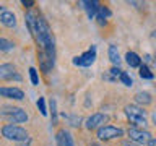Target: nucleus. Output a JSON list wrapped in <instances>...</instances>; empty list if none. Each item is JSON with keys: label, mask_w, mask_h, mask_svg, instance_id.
<instances>
[{"label": "nucleus", "mask_w": 156, "mask_h": 146, "mask_svg": "<svg viewBox=\"0 0 156 146\" xmlns=\"http://www.w3.org/2000/svg\"><path fill=\"white\" fill-rule=\"evenodd\" d=\"M51 112H52V123L55 125L57 123V104L54 99H51Z\"/></svg>", "instance_id": "obj_24"}, {"label": "nucleus", "mask_w": 156, "mask_h": 146, "mask_svg": "<svg viewBox=\"0 0 156 146\" xmlns=\"http://www.w3.org/2000/svg\"><path fill=\"white\" fill-rule=\"evenodd\" d=\"M80 5H83V8L86 10V15L90 19H94L96 15H98V10H99V2H96V0H83L80 2Z\"/></svg>", "instance_id": "obj_13"}, {"label": "nucleus", "mask_w": 156, "mask_h": 146, "mask_svg": "<svg viewBox=\"0 0 156 146\" xmlns=\"http://www.w3.org/2000/svg\"><path fill=\"white\" fill-rule=\"evenodd\" d=\"M0 23L7 28H15L16 26V16H15L13 12H10L8 8H5V12L2 13V16H0Z\"/></svg>", "instance_id": "obj_14"}, {"label": "nucleus", "mask_w": 156, "mask_h": 146, "mask_svg": "<svg viewBox=\"0 0 156 146\" xmlns=\"http://www.w3.org/2000/svg\"><path fill=\"white\" fill-rule=\"evenodd\" d=\"M94 60H96V47L93 46L90 50L83 52L81 55L73 58V65H76V67H91L93 63H94Z\"/></svg>", "instance_id": "obj_6"}, {"label": "nucleus", "mask_w": 156, "mask_h": 146, "mask_svg": "<svg viewBox=\"0 0 156 146\" xmlns=\"http://www.w3.org/2000/svg\"><path fill=\"white\" fill-rule=\"evenodd\" d=\"M109 73H111V75H112V80H115V78H119V76H120V73H122V70H120L119 67H112L111 70H109Z\"/></svg>", "instance_id": "obj_25"}, {"label": "nucleus", "mask_w": 156, "mask_h": 146, "mask_svg": "<svg viewBox=\"0 0 156 146\" xmlns=\"http://www.w3.org/2000/svg\"><path fill=\"white\" fill-rule=\"evenodd\" d=\"M96 16H99L102 19H106V18H109L111 16V10L107 8V7H102V5H99V10H98V15Z\"/></svg>", "instance_id": "obj_20"}, {"label": "nucleus", "mask_w": 156, "mask_h": 146, "mask_svg": "<svg viewBox=\"0 0 156 146\" xmlns=\"http://www.w3.org/2000/svg\"><path fill=\"white\" fill-rule=\"evenodd\" d=\"M0 96L8 97V99H15V101L24 99V92L20 88H0Z\"/></svg>", "instance_id": "obj_11"}, {"label": "nucleus", "mask_w": 156, "mask_h": 146, "mask_svg": "<svg viewBox=\"0 0 156 146\" xmlns=\"http://www.w3.org/2000/svg\"><path fill=\"white\" fill-rule=\"evenodd\" d=\"M148 146H156V138H151L148 141Z\"/></svg>", "instance_id": "obj_28"}, {"label": "nucleus", "mask_w": 156, "mask_h": 146, "mask_svg": "<svg viewBox=\"0 0 156 146\" xmlns=\"http://www.w3.org/2000/svg\"><path fill=\"white\" fill-rule=\"evenodd\" d=\"M55 140H57V146H75V143H73V138L70 135V131L62 128L57 131L55 135Z\"/></svg>", "instance_id": "obj_12"}, {"label": "nucleus", "mask_w": 156, "mask_h": 146, "mask_svg": "<svg viewBox=\"0 0 156 146\" xmlns=\"http://www.w3.org/2000/svg\"><path fill=\"white\" fill-rule=\"evenodd\" d=\"M125 115L129 117V120L132 122L133 125H146V112L143 110V107H138V106H125Z\"/></svg>", "instance_id": "obj_4"}, {"label": "nucleus", "mask_w": 156, "mask_h": 146, "mask_svg": "<svg viewBox=\"0 0 156 146\" xmlns=\"http://www.w3.org/2000/svg\"><path fill=\"white\" fill-rule=\"evenodd\" d=\"M107 55H109V60L112 62V65H114V67H119V63H120V55H119V50H117L115 46H109Z\"/></svg>", "instance_id": "obj_17"}, {"label": "nucleus", "mask_w": 156, "mask_h": 146, "mask_svg": "<svg viewBox=\"0 0 156 146\" xmlns=\"http://www.w3.org/2000/svg\"><path fill=\"white\" fill-rule=\"evenodd\" d=\"M135 101H136V104H140V106H148L151 104V94L150 92H146V91H140V92H136L135 94Z\"/></svg>", "instance_id": "obj_16"}, {"label": "nucleus", "mask_w": 156, "mask_h": 146, "mask_svg": "<svg viewBox=\"0 0 156 146\" xmlns=\"http://www.w3.org/2000/svg\"><path fill=\"white\" fill-rule=\"evenodd\" d=\"M119 80H120L122 83H124L125 86H132V85H133V81H132V78H130V75H129V73H125V71H122V73H120Z\"/></svg>", "instance_id": "obj_21"}, {"label": "nucleus", "mask_w": 156, "mask_h": 146, "mask_svg": "<svg viewBox=\"0 0 156 146\" xmlns=\"http://www.w3.org/2000/svg\"><path fill=\"white\" fill-rule=\"evenodd\" d=\"M0 117L5 119L10 123H24L28 122V114L26 110H23L21 107H13V106H3L0 107Z\"/></svg>", "instance_id": "obj_2"}, {"label": "nucleus", "mask_w": 156, "mask_h": 146, "mask_svg": "<svg viewBox=\"0 0 156 146\" xmlns=\"http://www.w3.org/2000/svg\"><path fill=\"white\" fill-rule=\"evenodd\" d=\"M2 135L10 141H16V143H21V141H26L29 138L28 131L20 125H13V123H7L2 127Z\"/></svg>", "instance_id": "obj_3"}, {"label": "nucleus", "mask_w": 156, "mask_h": 146, "mask_svg": "<svg viewBox=\"0 0 156 146\" xmlns=\"http://www.w3.org/2000/svg\"><path fill=\"white\" fill-rule=\"evenodd\" d=\"M3 12H5V7H3V5H0V16H2Z\"/></svg>", "instance_id": "obj_29"}, {"label": "nucleus", "mask_w": 156, "mask_h": 146, "mask_svg": "<svg viewBox=\"0 0 156 146\" xmlns=\"http://www.w3.org/2000/svg\"><path fill=\"white\" fill-rule=\"evenodd\" d=\"M13 49H15V44L12 41L0 37V50H2V52H8V50H13Z\"/></svg>", "instance_id": "obj_18"}, {"label": "nucleus", "mask_w": 156, "mask_h": 146, "mask_svg": "<svg viewBox=\"0 0 156 146\" xmlns=\"http://www.w3.org/2000/svg\"><path fill=\"white\" fill-rule=\"evenodd\" d=\"M125 62L129 63V67H132V68H140V65H141V58L136 55L135 52H127L125 54Z\"/></svg>", "instance_id": "obj_15"}, {"label": "nucleus", "mask_w": 156, "mask_h": 146, "mask_svg": "<svg viewBox=\"0 0 156 146\" xmlns=\"http://www.w3.org/2000/svg\"><path fill=\"white\" fill-rule=\"evenodd\" d=\"M107 122V115L104 114H93L91 117H88V120H86V128L88 130H99L101 127H104V123Z\"/></svg>", "instance_id": "obj_9"}, {"label": "nucleus", "mask_w": 156, "mask_h": 146, "mask_svg": "<svg viewBox=\"0 0 156 146\" xmlns=\"http://www.w3.org/2000/svg\"><path fill=\"white\" fill-rule=\"evenodd\" d=\"M37 109H39V112H41L42 115H47V107H46V99H44V97H39Z\"/></svg>", "instance_id": "obj_23"}, {"label": "nucleus", "mask_w": 156, "mask_h": 146, "mask_svg": "<svg viewBox=\"0 0 156 146\" xmlns=\"http://www.w3.org/2000/svg\"><path fill=\"white\" fill-rule=\"evenodd\" d=\"M140 76L143 80H153V73L150 71V68L146 65H140Z\"/></svg>", "instance_id": "obj_19"}, {"label": "nucleus", "mask_w": 156, "mask_h": 146, "mask_svg": "<svg viewBox=\"0 0 156 146\" xmlns=\"http://www.w3.org/2000/svg\"><path fill=\"white\" fill-rule=\"evenodd\" d=\"M29 78H31V83L34 86L39 85V76H37V71H36V68H34V67L29 68Z\"/></svg>", "instance_id": "obj_22"}, {"label": "nucleus", "mask_w": 156, "mask_h": 146, "mask_svg": "<svg viewBox=\"0 0 156 146\" xmlns=\"http://www.w3.org/2000/svg\"><path fill=\"white\" fill-rule=\"evenodd\" d=\"M39 67H41V70L44 73H49L52 70V67H54V62H55V57L54 55H49L47 52H42V50H39Z\"/></svg>", "instance_id": "obj_10"}, {"label": "nucleus", "mask_w": 156, "mask_h": 146, "mask_svg": "<svg viewBox=\"0 0 156 146\" xmlns=\"http://www.w3.org/2000/svg\"><path fill=\"white\" fill-rule=\"evenodd\" d=\"M26 24H28L29 33L33 34L34 41L37 42L39 49L42 52H47L49 55L55 57V42H54L52 31L49 28V24L46 23V19L37 13L28 12L26 13Z\"/></svg>", "instance_id": "obj_1"}, {"label": "nucleus", "mask_w": 156, "mask_h": 146, "mask_svg": "<svg viewBox=\"0 0 156 146\" xmlns=\"http://www.w3.org/2000/svg\"><path fill=\"white\" fill-rule=\"evenodd\" d=\"M124 135V130L117 128V127H112V125H104L98 130V138L99 140H114V138H120Z\"/></svg>", "instance_id": "obj_7"}, {"label": "nucleus", "mask_w": 156, "mask_h": 146, "mask_svg": "<svg viewBox=\"0 0 156 146\" xmlns=\"http://www.w3.org/2000/svg\"><path fill=\"white\" fill-rule=\"evenodd\" d=\"M129 138L130 141H133L136 144H146L151 140V135H150V131H146L143 128L132 127V128H129Z\"/></svg>", "instance_id": "obj_5"}, {"label": "nucleus", "mask_w": 156, "mask_h": 146, "mask_svg": "<svg viewBox=\"0 0 156 146\" xmlns=\"http://www.w3.org/2000/svg\"><path fill=\"white\" fill-rule=\"evenodd\" d=\"M90 146H101V144H99V143H91Z\"/></svg>", "instance_id": "obj_30"}, {"label": "nucleus", "mask_w": 156, "mask_h": 146, "mask_svg": "<svg viewBox=\"0 0 156 146\" xmlns=\"http://www.w3.org/2000/svg\"><path fill=\"white\" fill-rule=\"evenodd\" d=\"M0 80H16L20 81L21 76L20 73L16 71V68L12 63H2L0 65Z\"/></svg>", "instance_id": "obj_8"}, {"label": "nucleus", "mask_w": 156, "mask_h": 146, "mask_svg": "<svg viewBox=\"0 0 156 146\" xmlns=\"http://www.w3.org/2000/svg\"><path fill=\"white\" fill-rule=\"evenodd\" d=\"M29 143H31V138H28L26 141H21V143H18L16 146H29Z\"/></svg>", "instance_id": "obj_27"}, {"label": "nucleus", "mask_w": 156, "mask_h": 146, "mask_svg": "<svg viewBox=\"0 0 156 146\" xmlns=\"http://www.w3.org/2000/svg\"><path fill=\"white\" fill-rule=\"evenodd\" d=\"M23 5H24V7H28V8H31L33 7V5H34V0H23V2H21Z\"/></svg>", "instance_id": "obj_26"}]
</instances>
